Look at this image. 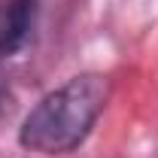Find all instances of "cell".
Here are the masks:
<instances>
[{"instance_id": "cell-1", "label": "cell", "mask_w": 158, "mask_h": 158, "mask_svg": "<svg viewBox=\"0 0 158 158\" xmlns=\"http://www.w3.org/2000/svg\"><path fill=\"white\" fill-rule=\"evenodd\" d=\"M106 100L110 79L100 73H79L40 98L21 122L19 143L43 155H67L85 143Z\"/></svg>"}, {"instance_id": "cell-2", "label": "cell", "mask_w": 158, "mask_h": 158, "mask_svg": "<svg viewBox=\"0 0 158 158\" xmlns=\"http://www.w3.org/2000/svg\"><path fill=\"white\" fill-rule=\"evenodd\" d=\"M37 19V0H9L0 9V55H15L31 37Z\"/></svg>"}]
</instances>
